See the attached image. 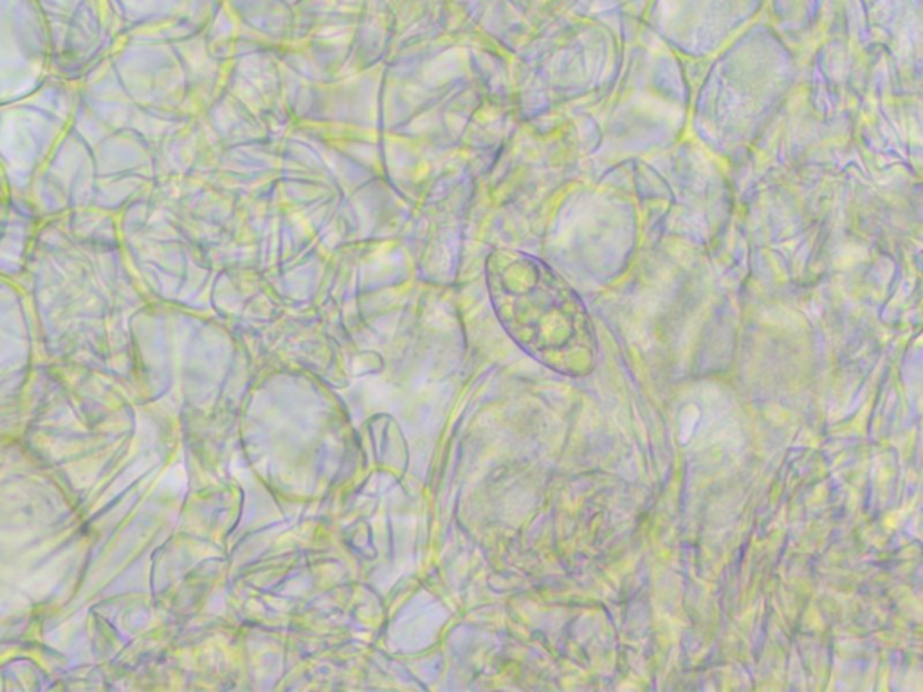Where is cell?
<instances>
[{
  "mask_svg": "<svg viewBox=\"0 0 923 692\" xmlns=\"http://www.w3.org/2000/svg\"><path fill=\"white\" fill-rule=\"evenodd\" d=\"M518 328L543 363L572 377H586L597 363V339L579 294L549 265L521 258L511 263Z\"/></svg>",
  "mask_w": 923,
  "mask_h": 692,
  "instance_id": "obj_1",
  "label": "cell"
}]
</instances>
